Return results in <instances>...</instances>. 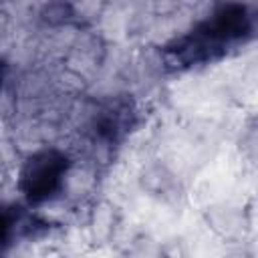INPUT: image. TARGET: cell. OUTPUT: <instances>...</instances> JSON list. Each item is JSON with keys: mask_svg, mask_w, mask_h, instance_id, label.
Masks as SVG:
<instances>
[{"mask_svg": "<svg viewBox=\"0 0 258 258\" xmlns=\"http://www.w3.org/2000/svg\"><path fill=\"white\" fill-rule=\"evenodd\" d=\"M64 157L54 151L34 155L22 171V187L30 200H42L54 191L64 171Z\"/></svg>", "mask_w": 258, "mask_h": 258, "instance_id": "1", "label": "cell"}]
</instances>
